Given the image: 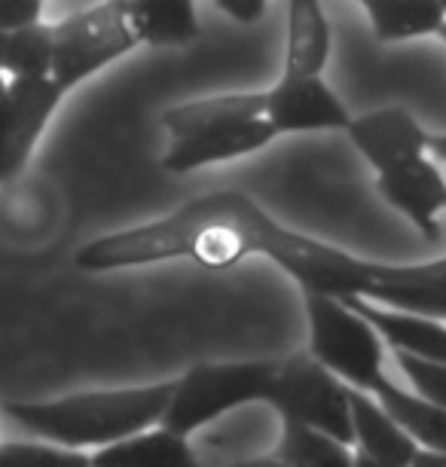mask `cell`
<instances>
[{
	"mask_svg": "<svg viewBox=\"0 0 446 467\" xmlns=\"http://www.w3.org/2000/svg\"><path fill=\"white\" fill-rule=\"evenodd\" d=\"M248 257H266L282 266L303 296L367 299L382 263H370L282 226L251 196L221 190L199 196L153 223L101 235L77 251V269L113 272L190 260L202 269H233Z\"/></svg>",
	"mask_w": 446,
	"mask_h": 467,
	"instance_id": "obj_1",
	"label": "cell"
},
{
	"mask_svg": "<svg viewBox=\"0 0 446 467\" xmlns=\"http://www.w3.org/2000/svg\"><path fill=\"white\" fill-rule=\"evenodd\" d=\"M171 388L174 382H160L117 391H86L40 403H4V412L31 434L80 452L83 446L104 449L160 428Z\"/></svg>",
	"mask_w": 446,
	"mask_h": 467,
	"instance_id": "obj_2",
	"label": "cell"
},
{
	"mask_svg": "<svg viewBox=\"0 0 446 467\" xmlns=\"http://www.w3.org/2000/svg\"><path fill=\"white\" fill-rule=\"evenodd\" d=\"M273 373L275 360L190 367L181 379H174L160 428L178 437H190L226 412L248 407V403H266L273 391Z\"/></svg>",
	"mask_w": 446,
	"mask_h": 467,
	"instance_id": "obj_3",
	"label": "cell"
},
{
	"mask_svg": "<svg viewBox=\"0 0 446 467\" xmlns=\"http://www.w3.org/2000/svg\"><path fill=\"white\" fill-rule=\"evenodd\" d=\"M303 303L309 318V358L346 388L370 394L373 385L386 376L382 337L373 324L361 318L346 299L303 296Z\"/></svg>",
	"mask_w": 446,
	"mask_h": 467,
	"instance_id": "obj_4",
	"label": "cell"
},
{
	"mask_svg": "<svg viewBox=\"0 0 446 467\" xmlns=\"http://www.w3.org/2000/svg\"><path fill=\"white\" fill-rule=\"evenodd\" d=\"M135 47L138 40L126 19V4L89 6L52 25L49 80L61 92H71Z\"/></svg>",
	"mask_w": 446,
	"mask_h": 467,
	"instance_id": "obj_5",
	"label": "cell"
},
{
	"mask_svg": "<svg viewBox=\"0 0 446 467\" xmlns=\"http://www.w3.org/2000/svg\"><path fill=\"white\" fill-rule=\"evenodd\" d=\"M266 403L282 416V421L321 431L352 446L348 388L337 376H330L318 360H312L309 351L275 360L273 391Z\"/></svg>",
	"mask_w": 446,
	"mask_h": 467,
	"instance_id": "obj_6",
	"label": "cell"
},
{
	"mask_svg": "<svg viewBox=\"0 0 446 467\" xmlns=\"http://www.w3.org/2000/svg\"><path fill=\"white\" fill-rule=\"evenodd\" d=\"M264 99L275 138L294 131H346L352 122V113L321 77H282Z\"/></svg>",
	"mask_w": 446,
	"mask_h": 467,
	"instance_id": "obj_7",
	"label": "cell"
},
{
	"mask_svg": "<svg viewBox=\"0 0 446 467\" xmlns=\"http://www.w3.org/2000/svg\"><path fill=\"white\" fill-rule=\"evenodd\" d=\"M6 89H10V122L0 140V183H10L25 171L52 113L65 99V92L49 77L47 80H10Z\"/></svg>",
	"mask_w": 446,
	"mask_h": 467,
	"instance_id": "obj_8",
	"label": "cell"
},
{
	"mask_svg": "<svg viewBox=\"0 0 446 467\" xmlns=\"http://www.w3.org/2000/svg\"><path fill=\"white\" fill-rule=\"evenodd\" d=\"M346 135L352 138L358 153L373 165L376 174H386L404 162L422 160V156H428V138H431L422 129V122L398 104L355 117L348 122Z\"/></svg>",
	"mask_w": 446,
	"mask_h": 467,
	"instance_id": "obj_9",
	"label": "cell"
},
{
	"mask_svg": "<svg viewBox=\"0 0 446 467\" xmlns=\"http://www.w3.org/2000/svg\"><path fill=\"white\" fill-rule=\"evenodd\" d=\"M275 140V131L266 119L248 122H221V126L193 131V135L171 140L169 153L162 156V169L171 174H187L205 165L233 162L242 156H251L257 150L269 147Z\"/></svg>",
	"mask_w": 446,
	"mask_h": 467,
	"instance_id": "obj_10",
	"label": "cell"
},
{
	"mask_svg": "<svg viewBox=\"0 0 446 467\" xmlns=\"http://www.w3.org/2000/svg\"><path fill=\"white\" fill-rule=\"evenodd\" d=\"M376 192L400 211L425 239H437V217L446 211V178L434 160H413L386 174H376Z\"/></svg>",
	"mask_w": 446,
	"mask_h": 467,
	"instance_id": "obj_11",
	"label": "cell"
},
{
	"mask_svg": "<svg viewBox=\"0 0 446 467\" xmlns=\"http://www.w3.org/2000/svg\"><path fill=\"white\" fill-rule=\"evenodd\" d=\"M348 412H352V446L355 455L379 467H410L419 446L407 431L376 403L370 394L348 388Z\"/></svg>",
	"mask_w": 446,
	"mask_h": 467,
	"instance_id": "obj_12",
	"label": "cell"
},
{
	"mask_svg": "<svg viewBox=\"0 0 446 467\" xmlns=\"http://www.w3.org/2000/svg\"><path fill=\"white\" fill-rule=\"evenodd\" d=\"M361 318L373 324L382 342L395 346L398 355L425 360V364L446 367V324L422 315L395 312V308L367 303V299H346Z\"/></svg>",
	"mask_w": 446,
	"mask_h": 467,
	"instance_id": "obj_13",
	"label": "cell"
},
{
	"mask_svg": "<svg viewBox=\"0 0 446 467\" xmlns=\"http://www.w3.org/2000/svg\"><path fill=\"white\" fill-rule=\"evenodd\" d=\"M330 58V22L315 0L287 6V47L282 77H321Z\"/></svg>",
	"mask_w": 446,
	"mask_h": 467,
	"instance_id": "obj_14",
	"label": "cell"
},
{
	"mask_svg": "<svg viewBox=\"0 0 446 467\" xmlns=\"http://www.w3.org/2000/svg\"><path fill=\"white\" fill-rule=\"evenodd\" d=\"M370 398L407 431V437L413 440L419 449L446 455V410L434 407V403L422 400L419 394L395 385L389 376H382L379 382L373 385Z\"/></svg>",
	"mask_w": 446,
	"mask_h": 467,
	"instance_id": "obj_15",
	"label": "cell"
},
{
	"mask_svg": "<svg viewBox=\"0 0 446 467\" xmlns=\"http://www.w3.org/2000/svg\"><path fill=\"white\" fill-rule=\"evenodd\" d=\"M89 467H202L187 437L165 428H150L89 455Z\"/></svg>",
	"mask_w": 446,
	"mask_h": 467,
	"instance_id": "obj_16",
	"label": "cell"
},
{
	"mask_svg": "<svg viewBox=\"0 0 446 467\" xmlns=\"http://www.w3.org/2000/svg\"><path fill=\"white\" fill-rule=\"evenodd\" d=\"M266 119V99L264 92L254 95H214V99H199L187 104H174L162 113V126L171 140H181L193 131L221 126V122H248Z\"/></svg>",
	"mask_w": 446,
	"mask_h": 467,
	"instance_id": "obj_17",
	"label": "cell"
},
{
	"mask_svg": "<svg viewBox=\"0 0 446 467\" xmlns=\"http://www.w3.org/2000/svg\"><path fill=\"white\" fill-rule=\"evenodd\" d=\"M373 37L382 43H404L441 34L446 25V4L441 0H370L364 4Z\"/></svg>",
	"mask_w": 446,
	"mask_h": 467,
	"instance_id": "obj_18",
	"label": "cell"
},
{
	"mask_svg": "<svg viewBox=\"0 0 446 467\" xmlns=\"http://www.w3.org/2000/svg\"><path fill=\"white\" fill-rule=\"evenodd\" d=\"M126 19L132 25L138 47H183L199 34L196 6L187 0H135L126 4Z\"/></svg>",
	"mask_w": 446,
	"mask_h": 467,
	"instance_id": "obj_19",
	"label": "cell"
},
{
	"mask_svg": "<svg viewBox=\"0 0 446 467\" xmlns=\"http://www.w3.org/2000/svg\"><path fill=\"white\" fill-rule=\"evenodd\" d=\"M282 437L273 458L285 467H355V449L339 440L321 434V431L282 421Z\"/></svg>",
	"mask_w": 446,
	"mask_h": 467,
	"instance_id": "obj_20",
	"label": "cell"
},
{
	"mask_svg": "<svg viewBox=\"0 0 446 467\" xmlns=\"http://www.w3.org/2000/svg\"><path fill=\"white\" fill-rule=\"evenodd\" d=\"M4 70L13 80H47L52 70V25L37 22L6 37Z\"/></svg>",
	"mask_w": 446,
	"mask_h": 467,
	"instance_id": "obj_21",
	"label": "cell"
},
{
	"mask_svg": "<svg viewBox=\"0 0 446 467\" xmlns=\"http://www.w3.org/2000/svg\"><path fill=\"white\" fill-rule=\"evenodd\" d=\"M0 467H89V455L49 443H0Z\"/></svg>",
	"mask_w": 446,
	"mask_h": 467,
	"instance_id": "obj_22",
	"label": "cell"
},
{
	"mask_svg": "<svg viewBox=\"0 0 446 467\" xmlns=\"http://www.w3.org/2000/svg\"><path fill=\"white\" fill-rule=\"evenodd\" d=\"M398 364L404 369V376L413 385V394H419L422 400L434 403V407L446 410V367L425 364V360L398 355Z\"/></svg>",
	"mask_w": 446,
	"mask_h": 467,
	"instance_id": "obj_23",
	"label": "cell"
},
{
	"mask_svg": "<svg viewBox=\"0 0 446 467\" xmlns=\"http://www.w3.org/2000/svg\"><path fill=\"white\" fill-rule=\"evenodd\" d=\"M43 16V4L37 0H0V34L22 31L37 25Z\"/></svg>",
	"mask_w": 446,
	"mask_h": 467,
	"instance_id": "obj_24",
	"label": "cell"
},
{
	"mask_svg": "<svg viewBox=\"0 0 446 467\" xmlns=\"http://www.w3.org/2000/svg\"><path fill=\"white\" fill-rule=\"evenodd\" d=\"M217 10L226 13L230 19H235L239 25H254L260 16L266 13V4L264 0H221Z\"/></svg>",
	"mask_w": 446,
	"mask_h": 467,
	"instance_id": "obj_25",
	"label": "cell"
},
{
	"mask_svg": "<svg viewBox=\"0 0 446 467\" xmlns=\"http://www.w3.org/2000/svg\"><path fill=\"white\" fill-rule=\"evenodd\" d=\"M6 122H10V89H6V80L0 77V140H4Z\"/></svg>",
	"mask_w": 446,
	"mask_h": 467,
	"instance_id": "obj_26",
	"label": "cell"
},
{
	"mask_svg": "<svg viewBox=\"0 0 446 467\" xmlns=\"http://www.w3.org/2000/svg\"><path fill=\"white\" fill-rule=\"evenodd\" d=\"M410 467H446V455L425 452V449H419V455L413 458V464H410Z\"/></svg>",
	"mask_w": 446,
	"mask_h": 467,
	"instance_id": "obj_27",
	"label": "cell"
},
{
	"mask_svg": "<svg viewBox=\"0 0 446 467\" xmlns=\"http://www.w3.org/2000/svg\"><path fill=\"white\" fill-rule=\"evenodd\" d=\"M230 467H285V464L273 455H260V458H244V462H235Z\"/></svg>",
	"mask_w": 446,
	"mask_h": 467,
	"instance_id": "obj_28",
	"label": "cell"
},
{
	"mask_svg": "<svg viewBox=\"0 0 446 467\" xmlns=\"http://www.w3.org/2000/svg\"><path fill=\"white\" fill-rule=\"evenodd\" d=\"M428 153H431L437 162H446V135H431V138H428Z\"/></svg>",
	"mask_w": 446,
	"mask_h": 467,
	"instance_id": "obj_29",
	"label": "cell"
},
{
	"mask_svg": "<svg viewBox=\"0 0 446 467\" xmlns=\"http://www.w3.org/2000/svg\"><path fill=\"white\" fill-rule=\"evenodd\" d=\"M6 37L10 34H0V74H4V61H6Z\"/></svg>",
	"mask_w": 446,
	"mask_h": 467,
	"instance_id": "obj_30",
	"label": "cell"
},
{
	"mask_svg": "<svg viewBox=\"0 0 446 467\" xmlns=\"http://www.w3.org/2000/svg\"><path fill=\"white\" fill-rule=\"evenodd\" d=\"M355 467H379V464H373V462H367V458L355 455Z\"/></svg>",
	"mask_w": 446,
	"mask_h": 467,
	"instance_id": "obj_31",
	"label": "cell"
},
{
	"mask_svg": "<svg viewBox=\"0 0 446 467\" xmlns=\"http://www.w3.org/2000/svg\"><path fill=\"white\" fill-rule=\"evenodd\" d=\"M437 37H441V40L446 43V25H443V28H441V34H437Z\"/></svg>",
	"mask_w": 446,
	"mask_h": 467,
	"instance_id": "obj_32",
	"label": "cell"
}]
</instances>
